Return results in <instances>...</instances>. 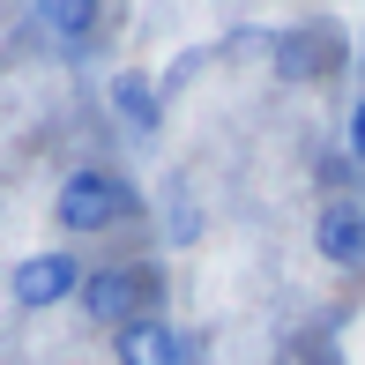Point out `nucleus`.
I'll return each mask as SVG.
<instances>
[{
	"label": "nucleus",
	"mask_w": 365,
	"mask_h": 365,
	"mask_svg": "<svg viewBox=\"0 0 365 365\" xmlns=\"http://www.w3.org/2000/svg\"><path fill=\"white\" fill-rule=\"evenodd\" d=\"M135 209H142L135 179H127V172H105V164H75V172L60 179V194H53L60 239H97V231H112L120 217H135Z\"/></svg>",
	"instance_id": "obj_1"
},
{
	"label": "nucleus",
	"mask_w": 365,
	"mask_h": 365,
	"mask_svg": "<svg viewBox=\"0 0 365 365\" xmlns=\"http://www.w3.org/2000/svg\"><path fill=\"white\" fill-rule=\"evenodd\" d=\"M75 306H82V321H97V328H127V321H142V313H157V269L105 261V269L82 276Z\"/></svg>",
	"instance_id": "obj_2"
},
{
	"label": "nucleus",
	"mask_w": 365,
	"mask_h": 365,
	"mask_svg": "<svg viewBox=\"0 0 365 365\" xmlns=\"http://www.w3.org/2000/svg\"><path fill=\"white\" fill-rule=\"evenodd\" d=\"M269 60H276V82H328L343 60H351V45H343V23L313 15V23L269 30Z\"/></svg>",
	"instance_id": "obj_3"
},
{
	"label": "nucleus",
	"mask_w": 365,
	"mask_h": 365,
	"mask_svg": "<svg viewBox=\"0 0 365 365\" xmlns=\"http://www.w3.org/2000/svg\"><path fill=\"white\" fill-rule=\"evenodd\" d=\"M82 254H68V246H38V254H23L8 269V306L15 313H53V306H75L82 291Z\"/></svg>",
	"instance_id": "obj_4"
},
{
	"label": "nucleus",
	"mask_w": 365,
	"mask_h": 365,
	"mask_svg": "<svg viewBox=\"0 0 365 365\" xmlns=\"http://www.w3.org/2000/svg\"><path fill=\"white\" fill-rule=\"evenodd\" d=\"M313 254H321L328 269H365V202H351V194L321 202V217H313Z\"/></svg>",
	"instance_id": "obj_5"
},
{
	"label": "nucleus",
	"mask_w": 365,
	"mask_h": 365,
	"mask_svg": "<svg viewBox=\"0 0 365 365\" xmlns=\"http://www.w3.org/2000/svg\"><path fill=\"white\" fill-rule=\"evenodd\" d=\"M112 365H187V336L164 313H142V321L112 328Z\"/></svg>",
	"instance_id": "obj_6"
},
{
	"label": "nucleus",
	"mask_w": 365,
	"mask_h": 365,
	"mask_svg": "<svg viewBox=\"0 0 365 365\" xmlns=\"http://www.w3.org/2000/svg\"><path fill=\"white\" fill-rule=\"evenodd\" d=\"M105 105H112V120L127 127L135 142H149L164 127V97H157V75H142V68H120L105 82Z\"/></svg>",
	"instance_id": "obj_7"
},
{
	"label": "nucleus",
	"mask_w": 365,
	"mask_h": 365,
	"mask_svg": "<svg viewBox=\"0 0 365 365\" xmlns=\"http://www.w3.org/2000/svg\"><path fill=\"white\" fill-rule=\"evenodd\" d=\"M30 15L45 23V38H60V45H90L97 23H105V0H30Z\"/></svg>",
	"instance_id": "obj_8"
},
{
	"label": "nucleus",
	"mask_w": 365,
	"mask_h": 365,
	"mask_svg": "<svg viewBox=\"0 0 365 365\" xmlns=\"http://www.w3.org/2000/svg\"><path fill=\"white\" fill-rule=\"evenodd\" d=\"M164 239H172V246H194V239H202V209H194L187 187L164 194Z\"/></svg>",
	"instance_id": "obj_9"
},
{
	"label": "nucleus",
	"mask_w": 365,
	"mask_h": 365,
	"mask_svg": "<svg viewBox=\"0 0 365 365\" xmlns=\"http://www.w3.org/2000/svg\"><path fill=\"white\" fill-rule=\"evenodd\" d=\"M209 60H217V53H209V45H194V53H179V60H172V68H164V75H157V97H179V90H187V82H194V75H202V68H209Z\"/></svg>",
	"instance_id": "obj_10"
},
{
	"label": "nucleus",
	"mask_w": 365,
	"mask_h": 365,
	"mask_svg": "<svg viewBox=\"0 0 365 365\" xmlns=\"http://www.w3.org/2000/svg\"><path fill=\"white\" fill-rule=\"evenodd\" d=\"M343 149H351V164H365V97L343 112Z\"/></svg>",
	"instance_id": "obj_11"
},
{
	"label": "nucleus",
	"mask_w": 365,
	"mask_h": 365,
	"mask_svg": "<svg viewBox=\"0 0 365 365\" xmlns=\"http://www.w3.org/2000/svg\"><path fill=\"white\" fill-rule=\"evenodd\" d=\"M358 68H365V53H358Z\"/></svg>",
	"instance_id": "obj_12"
}]
</instances>
